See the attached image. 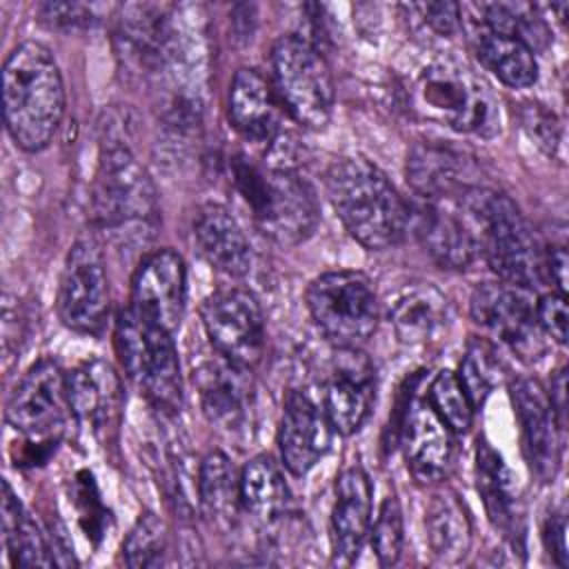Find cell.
<instances>
[{
    "instance_id": "29",
    "label": "cell",
    "mask_w": 569,
    "mask_h": 569,
    "mask_svg": "<svg viewBox=\"0 0 569 569\" xmlns=\"http://www.w3.org/2000/svg\"><path fill=\"white\" fill-rule=\"evenodd\" d=\"M427 542L433 556L442 562H458L471 545V522L460 498L445 489L433 493L425 511Z\"/></svg>"
},
{
    "instance_id": "34",
    "label": "cell",
    "mask_w": 569,
    "mask_h": 569,
    "mask_svg": "<svg viewBox=\"0 0 569 569\" xmlns=\"http://www.w3.org/2000/svg\"><path fill=\"white\" fill-rule=\"evenodd\" d=\"M456 376L465 387L473 409H478L500 382V360L489 345L473 342L467 349V356L462 358L460 371Z\"/></svg>"
},
{
    "instance_id": "6",
    "label": "cell",
    "mask_w": 569,
    "mask_h": 569,
    "mask_svg": "<svg viewBox=\"0 0 569 569\" xmlns=\"http://www.w3.org/2000/svg\"><path fill=\"white\" fill-rule=\"evenodd\" d=\"M116 351L127 378L160 411L176 413L182 405V376L173 338L131 307L116 320Z\"/></svg>"
},
{
    "instance_id": "41",
    "label": "cell",
    "mask_w": 569,
    "mask_h": 569,
    "mask_svg": "<svg viewBox=\"0 0 569 569\" xmlns=\"http://www.w3.org/2000/svg\"><path fill=\"white\" fill-rule=\"evenodd\" d=\"M567 249L560 244V247H553L549 253H547V278H551L558 287L560 293L567 291Z\"/></svg>"
},
{
    "instance_id": "4",
    "label": "cell",
    "mask_w": 569,
    "mask_h": 569,
    "mask_svg": "<svg viewBox=\"0 0 569 569\" xmlns=\"http://www.w3.org/2000/svg\"><path fill=\"white\" fill-rule=\"evenodd\" d=\"M233 182L247 200L258 229L282 247L305 242L318 224L313 187L289 167H256L233 162Z\"/></svg>"
},
{
    "instance_id": "31",
    "label": "cell",
    "mask_w": 569,
    "mask_h": 569,
    "mask_svg": "<svg viewBox=\"0 0 569 569\" xmlns=\"http://www.w3.org/2000/svg\"><path fill=\"white\" fill-rule=\"evenodd\" d=\"M240 502L262 520L282 516L289 505V487L282 469L269 456L251 458L240 473Z\"/></svg>"
},
{
    "instance_id": "8",
    "label": "cell",
    "mask_w": 569,
    "mask_h": 569,
    "mask_svg": "<svg viewBox=\"0 0 569 569\" xmlns=\"http://www.w3.org/2000/svg\"><path fill=\"white\" fill-rule=\"evenodd\" d=\"M276 96L307 129H322L333 109V82L320 51L300 36H282L271 49Z\"/></svg>"
},
{
    "instance_id": "27",
    "label": "cell",
    "mask_w": 569,
    "mask_h": 569,
    "mask_svg": "<svg viewBox=\"0 0 569 569\" xmlns=\"http://www.w3.org/2000/svg\"><path fill=\"white\" fill-rule=\"evenodd\" d=\"M447 318V298L431 284H416L405 289L389 311V322L393 325L396 336L407 345L431 340L445 329Z\"/></svg>"
},
{
    "instance_id": "7",
    "label": "cell",
    "mask_w": 569,
    "mask_h": 569,
    "mask_svg": "<svg viewBox=\"0 0 569 569\" xmlns=\"http://www.w3.org/2000/svg\"><path fill=\"white\" fill-rule=\"evenodd\" d=\"M418 109L456 131L489 138L500 131V109L491 89L458 62H436L416 82Z\"/></svg>"
},
{
    "instance_id": "42",
    "label": "cell",
    "mask_w": 569,
    "mask_h": 569,
    "mask_svg": "<svg viewBox=\"0 0 569 569\" xmlns=\"http://www.w3.org/2000/svg\"><path fill=\"white\" fill-rule=\"evenodd\" d=\"M549 402L553 407V413L560 422V427L565 429V409H567V371L560 369L551 382V396Z\"/></svg>"
},
{
    "instance_id": "10",
    "label": "cell",
    "mask_w": 569,
    "mask_h": 569,
    "mask_svg": "<svg viewBox=\"0 0 569 569\" xmlns=\"http://www.w3.org/2000/svg\"><path fill=\"white\" fill-rule=\"evenodd\" d=\"M58 316L71 331L96 336L109 316V278L100 244L84 236L67 253L58 284Z\"/></svg>"
},
{
    "instance_id": "2",
    "label": "cell",
    "mask_w": 569,
    "mask_h": 569,
    "mask_svg": "<svg viewBox=\"0 0 569 569\" xmlns=\"http://www.w3.org/2000/svg\"><path fill=\"white\" fill-rule=\"evenodd\" d=\"M2 111L7 131L20 149L40 151L53 140L64 113V84L44 44L27 40L4 60Z\"/></svg>"
},
{
    "instance_id": "23",
    "label": "cell",
    "mask_w": 569,
    "mask_h": 569,
    "mask_svg": "<svg viewBox=\"0 0 569 569\" xmlns=\"http://www.w3.org/2000/svg\"><path fill=\"white\" fill-rule=\"evenodd\" d=\"M407 180L422 200L453 202L473 187L471 162L442 142H418L407 158Z\"/></svg>"
},
{
    "instance_id": "1",
    "label": "cell",
    "mask_w": 569,
    "mask_h": 569,
    "mask_svg": "<svg viewBox=\"0 0 569 569\" xmlns=\"http://www.w3.org/2000/svg\"><path fill=\"white\" fill-rule=\"evenodd\" d=\"M453 207L473 231L480 253L502 282L538 289L547 280V253L509 196L473 184L453 200Z\"/></svg>"
},
{
    "instance_id": "39",
    "label": "cell",
    "mask_w": 569,
    "mask_h": 569,
    "mask_svg": "<svg viewBox=\"0 0 569 569\" xmlns=\"http://www.w3.org/2000/svg\"><path fill=\"white\" fill-rule=\"evenodd\" d=\"M411 9L420 11L422 20L440 36H451L460 27V4L456 2H427L413 4Z\"/></svg>"
},
{
    "instance_id": "24",
    "label": "cell",
    "mask_w": 569,
    "mask_h": 569,
    "mask_svg": "<svg viewBox=\"0 0 569 569\" xmlns=\"http://www.w3.org/2000/svg\"><path fill=\"white\" fill-rule=\"evenodd\" d=\"M229 120L249 140L271 142L280 133L282 104L273 84L256 69L236 71L229 87Z\"/></svg>"
},
{
    "instance_id": "13",
    "label": "cell",
    "mask_w": 569,
    "mask_h": 569,
    "mask_svg": "<svg viewBox=\"0 0 569 569\" xmlns=\"http://www.w3.org/2000/svg\"><path fill=\"white\" fill-rule=\"evenodd\" d=\"M471 318L520 356H538L542 349L536 305L527 289L507 282H482L471 293Z\"/></svg>"
},
{
    "instance_id": "19",
    "label": "cell",
    "mask_w": 569,
    "mask_h": 569,
    "mask_svg": "<svg viewBox=\"0 0 569 569\" xmlns=\"http://www.w3.org/2000/svg\"><path fill=\"white\" fill-rule=\"evenodd\" d=\"M453 436L427 398H416L409 405L402 425V449L416 480L438 482L449 473L456 458Z\"/></svg>"
},
{
    "instance_id": "32",
    "label": "cell",
    "mask_w": 569,
    "mask_h": 569,
    "mask_svg": "<svg viewBox=\"0 0 569 569\" xmlns=\"http://www.w3.org/2000/svg\"><path fill=\"white\" fill-rule=\"evenodd\" d=\"M198 496L202 509L218 525H229L240 505V476L222 451L204 456L198 471Z\"/></svg>"
},
{
    "instance_id": "36",
    "label": "cell",
    "mask_w": 569,
    "mask_h": 569,
    "mask_svg": "<svg viewBox=\"0 0 569 569\" xmlns=\"http://www.w3.org/2000/svg\"><path fill=\"white\" fill-rule=\"evenodd\" d=\"M405 540V527H402V509L393 493H389L378 511V518L373 522L371 531V547L380 560L382 567L396 565L402 551Z\"/></svg>"
},
{
    "instance_id": "37",
    "label": "cell",
    "mask_w": 569,
    "mask_h": 569,
    "mask_svg": "<svg viewBox=\"0 0 569 569\" xmlns=\"http://www.w3.org/2000/svg\"><path fill=\"white\" fill-rule=\"evenodd\" d=\"M536 320L540 331H545L558 345H565L567 331H569V311H567L565 293L560 291L545 293L536 305Z\"/></svg>"
},
{
    "instance_id": "5",
    "label": "cell",
    "mask_w": 569,
    "mask_h": 569,
    "mask_svg": "<svg viewBox=\"0 0 569 569\" xmlns=\"http://www.w3.org/2000/svg\"><path fill=\"white\" fill-rule=\"evenodd\" d=\"M91 220L113 238H144L158 224L156 187L127 144L102 151L91 187Z\"/></svg>"
},
{
    "instance_id": "40",
    "label": "cell",
    "mask_w": 569,
    "mask_h": 569,
    "mask_svg": "<svg viewBox=\"0 0 569 569\" xmlns=\"http://www.w3.org/2000/svg\"><path fill=\"white\" fill-rule=\"evenodd\" d=\"M545 538H547V547L551 549V553L556 558V565L567 567L569 556H567V518H565V511H558L549 518L547 529H545Z\"/></svg>"
},
{
    "instance_id": "22",
    "label": "cell",
    "mask_w": 569,
    "mask_h": 569,
    "mask_svg": "<svg viewBox=\"0 0 569 569\" xmlns=\"http://www.w3.org/2000/svg\"><path fill=\"white\" fill-rule=\"evenodd\" d=\"M371 527V480L358 465L347 467L336 480L331 509L333 562L351 565Z\"/></svg>"
},
{
    "instance_id": "16",
    "label": "cell",
    "mask_w": 569,
    "mask_h": 569,
    "mask_svg": "<svg viewBox=\"0 0 569 569\" xmlns=\"http://www.w3.org/2000/svg\"><path fill=\"white\" fill-rule=\"evenodd\" d=\"M202 413L224 433H238L247 427L253 411V380L249 367L222 356L202 362L193 371Z\"/></svg>"
},
{
    "instance_id": "26",
    "label": "cell",
    "mask_w": 569,
    "mask_h": 569,
    "mask_svg": "<svg viewBox=\"0 0 569 569\" xmlns=\"http://www.w3.org/2000/svg\"><path fill=\"white\" fill-rule=\"evenodd\" d=\"M471 42L480 64L511 89H527L538 78L533 49L518 36L487 29L473 20Z\"/></svg>"
},
{
    "instance_id": "25",
    "label": "cell",
    "mask_w": 569,
    "mask_h": 569,
    "mask_svg": "<svg viewBox=\"0 0 569 569\" xmlns=\"http://www.w3.org/2000/svg\"><path fill=\"white\" fill-rule=\"evenodd\" d=\"M193 238L204 260L227 273L244 276L251 269V247L236 218L220 204L200 207L193 220Z\"/></svg>"
},
{
    "instance_id": "14",
    "label": "cell",
    "mask_w": 569,
    "mask_h": 569,
    "mask_svg": "<svg viewBox=\"0 0 569 569\" xmlns=\"http://www.w3.org/2000/svg\"><path fill=\"white\" fill-rule=\"evenodd\" d=\"M187 267L173 249L147 253L131 278V309L173 333L184 316Z\"/></svg>"
},
{
    "instance_id": "33",
    "label": "cell",
    "mask_w": 569,
    "mask_h": 569,
    "mask_svg": "<svg viewBox=\"0 0 569 569\" xmlns=\"http://www.w3.org/2000/svg\"><path fill=\"white\" fill-rule=\"evenodd\" d=\"M425 398L453 433H465L471 427L473 405L453 371H438Z\"/></svg>"
},
{
    "instance_id": "18",
    "label": "cell",
    "mask_w": 569,
    "mask_h": 569,
    "mask_svg": "<svg viewBox=\"0 0 569 569\" xmlns=\"http://www.w3.org/2000/svg\"><path fill=\"white\" fill-rule=\"evenodd\" d=\"M511 402L522 431L527 460L538 478L551 480L560 462V422L553 413L549 396L531 378L511 382Z\"/></svg>"
},
{
    "instance_id": "38",
    "label": "cell",
    "mask_w": 569,
    "mask_h": 569,
    "mask_svg": "<svg viewBox=\"0 0 569 569\" xmlns=\"http://www.w3.org/2000/svg\"><path fill=\"white\" fill-rule=\"evenodd\" d=\"M42 20H47L51 27L58 29H76V27H89L98 16L96 7L80 4V2H47L40 7Z\"/></svg>"
},
{
    "instance_id": "15",
    "label": "cell",
    "mask_w": 569,
    "mask_h": 569,
    "mask_svg": "<svg viewBox=\"0 0 569 569\" xmlns=\"http://www.w3.org/2000/svg\"><path fill=\"white\" fill-rule=\"evenodd\" d=\"M376 398V371L371 360L358 347H338L331 358L325 385L322 407L333 431L356 433Z\"/></svg>"
},
{
    "instance_id": "9",
    "label": "cell",
    "mask_w": 569,
    "mask_h": 569,
    "mask_svg": "<svg viewBox=\"0 0 569 569\" xmlns=\"http://www.w3.org/2000/svg\"><path fill=\"white\" fill-rule=\"evenodd\" d=\"M309 313L336 347H360L378 327V296L360 271H327L307 289Z\"/></svg>"
},
{
    "instance_id": "20",
    "label": "cell",
    "mask_w": 569,
    "mask_h": 569,
    "mask_svg": "<svg viewBox=\"0 0 569 569\" xmlns=\"http://www.w3.org/2000/svg\"><path fill=\"white\" fill-rule=\"evenodd\" d=\"M425 247V251L447 269H467L480 253L478 240L453 202L422 200L413 213L409 211V224Z\"/></svg>"
},
{
    "instance_id": "30",
    "label": "cell",
    "mask_w": 569,
    "mask_h": 569,
    "mask_svg": "<svg viewBox=\"0 0 569 569\" xmlns=\"http://www.w3.org/2000/svg\"><path fill=\"white\" fill-rule=\"evenodd\" d=\"M2 533L13 567H51L53 549L42 536L36 520L27 513L13 489L2 480Z\"/></svg>"
},
{
    "instance_id": "3",
    "label": "cell",
    "mask_w": 569,
    "mask_h": 569,
    "mask_svg": "<svg viewBox=\"0 0 569 569\" xmlns=\"http://www.w3.org/2000/svg\"><path fill=\"white\" fill-rule=\"evenodd\" d=\"M329 202L365 249L398 244L409 227V207L387 176L365 158H340L327 171Z\"/></svg>"
},
{
    "instance_id": "11",
    "label": "cell",
    "mask_w": 569,
    "mask_h": 569,
    "mask_svg": "<svg viewBox=\"0 0 569 569\" xmlns=\"http://www.w3.org/2000/svg\"><path fill=\"white\" fill-rule=\"evenodd\" d=\"M202 327L218 356L253 367L264 351V316L258 298L247 289H218L204 298Z\"/></svg>"
},
{
    "instance_id": "35",
    "label": "cell",
    "mask_w": 569,
    "mask_h": 569,
    "mask_svg": "<svg viewBox=\"0 0 569 569\" xmlns=\"http://www.w3.org/2000/svg\"><path fill=\"white\" fill-rule=\"evenodd\" d=\"M167 549V531L156 513H142L124 538V562L133 569L160 567Z\"/></svg>"
},
{
    "instance_id": "21",
    "label": "cell",
    "mask_w": 569,
    "mask_h": 569,
    "mask_svg": "<svg viewBox=\"0 0 569 569\" xmlns=\"http://www.w3.org/2000/svg\"><path fill=\"white\" fill-rule=\"evenodd\" d=\"M71 413L91 429L107 436L116 429L122 409V389L116 371L102 360H87L67 376Z\"/></svg>"
},
{
    "instance_id": "12",
    "label": "cell",
    "mask_w": 569,
    "mask_h": 569,
    "mask_svg": "<svg viewBox=\"0 0 569 569\" xmlns=\"http://www.w3.org/2000/svg\"><path fill=\"white\" fill-rule=\"evenodd\" d=\"M69 405L67 373L51 358L38 360L20 378L7 402V422L29 438L60 436Z\"/></svg>"
},
{
    "instance_id": "17",
    "label": "cell",
    "mask_w": 569,
    "mask_h": 569,
    "mask_svg": "<svg viewBox=\"0 0 569 569\" xmlns=\"http://www.w3.org/2000/svg\"><path fill=\"white\" fill-rule=\"evenodd\" d=\"M333 427L322 402L307 391L293 389L284 398L278 429V445L284 467L293 476H305L329 449Z\"/></svg>"
},
{
    "instance_id": "28",
    "label": "cell",
    "mask_w": 569,
    "mask_h": 569,
    "mask_svg": "<svg viewBox=\"0 0 569 569\" xmlns=\"http://www.w3.org/2000/svg\"><path fill=\"white\" fill-rule=\"evenodd\" d=\"M476 473H478V491L485 500L489 520L496 529L505 531V536H518L520 531V509L518 496L513 489V480L502 458L493 451L489 442H478L476 453Z\"/></svg>"
}]
</instances>
